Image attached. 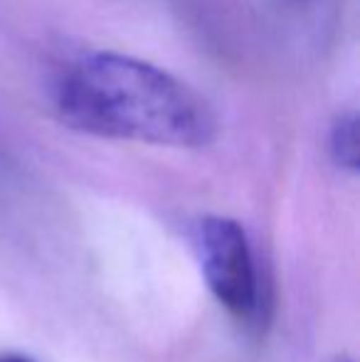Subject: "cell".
Listing matches in <instances>:
<instances>
[{
    "mask_svg": "<svg viewBox=\"0 0 360 362\" xmlns=\"http://www.w3.org/2000/svg\"><path fill=\"white\" fill-rule=\"evenodd\" d=\"M54 101L69 129L104 139L200 148L217 134L215 111L192 86L129 54L77 59L59 79Z\"/></svg>",
    "mask_w": 360,
    "mask_h": 362,
    "instance_id": "cell-1",
    "label": "cell"
},
{
    "mask_svg": "<svg viewBox=\"0 0 360 362\" xmlns=\"http://www.w3.org/2000/svg\"><path fill=\"white\" fill-rule=\"evenodd\" d=\"M202 276L212 296L237 318L257 310V272L247 234L230 217H202L195 234Z\"/></svg>",
    "mask_w": 360,
    "mask_h": 362,
    "instance_id": "cell-2",
    "label": "cell"
},
{
    "mask_svg": "<svg viewBox=\"0 0 360 362\" xmlns=\"http://www.w3.org/2000/svg\"><path fill=\"white\" fill-rule=\"evenodd\" d=\"M331 158L338 168L356 173L358 170V119L356 114H343L333 121L331 136H328Z\"/></svg>",
    "mask_w": 360,
    "mask_h": 362,
    "instance_id": "cell-3",
    "label": "cell"
},
{
    "mask_svg": "<svg viewBox=\"0 0 360 362\" xmlns=\"http://www.w3.org/2000/svg\"><path fill=\"white\" fill-rule=\"evenodd\" d=\"M0 362H35V360L23 358V355H0Z\"/></svg>",
    "mask_w": 360,
    "mask_h": 362,
    "instance_id": "cell-4",
    "label": "cell"
},
{
    "mask_svg": "<svg viewBox=\"0 0 360 362\" xmlns=\"http://www.w3.org/2000/svg\"><path fill=\"white\" fill-rule=\"evenodd\" d=\"M338 362H348V360H338Z\"/></svg>",
    "mask_w": 360,
    "mask_h": 362,
    "instance_id": "cell-5",
    "label": "cell"
}]
</instances>
